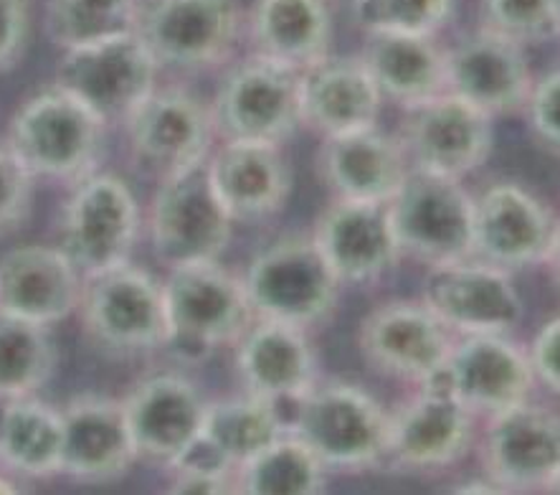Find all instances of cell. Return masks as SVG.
I'll use <instances>...</instances> for the list:
<instances>
[{"mask_svg":"<svg viewBox=\"0 0 560 495\" xmlns=\"http://www.w3.org/2000/svg\"><path fill=\"white\" fill-rule=\"evenodd\" d=\"M138 0H49L46 36L61 51L104 42L135 31Z\"/></svg>","mask_w":560,"mask_h":495,"instance_id":"obj_35","label":"cell"},{"mask_svg":"<svg viewBox=\"0 0 560 495\" xmlns=\"http://www.w3.org/2000/svg\"><path fill=\"white\" fill-rule=\"evenodd\" d=\"M479 460L502 493L558 491L560 422L548 406L525 402L485 419Z\"/></svg>","mask_w":560,"mask_h":495,"instance_id":"obj_15","label":"cell"},{"mask_svg":"<svg viewBox=\"0 0 560 495\" xmlns=\"http://www.w3.org/2000/svg\"><path fill=\"white\" fill-rule=\"evenodd\" d=\"M163 292L171 331L165 350L183 361L236 346L256 321L244 279L221 260L167 269Z\"/></svg>","mask_w":560,"mask_h":495,"instance_id":"obj_3","label":"cell"},{"mask_svg":"<svg viewBox=\"0 0 560 495\" xmlns=\"http://www.w3.org/2000/svg\"><path fill=\"white\" fill-rule=\"evenodd\" d=\"M61 475L84 485H107L140 462L122 399L100 391L71 396L61 410Z\"/></svg>","mask_w":560,"mask_h":495,"instance_id":"obj_19","label":"cell"},{"mask_svg":"<svg viewBox=\"0 0 560 495\" xmlns=\"http://www.w3.org/2000/svg\"><path fill=\"white\" fill-rule=\"evenodd\" d=\"M396 138L416 171L464 181L492 158L494 119L444 92L427 105L406 110Z\"/></svg>","mask_w":560,"mask_h":495,"instance_id":"obj_14","label":"cell"},{"mask_svg":"<svg viewBox=\"0 0 560 495\" xmlns=\"http://www.w3.org/2000/svg\"><path fill=\"white\" fill-rule=\"evenodd\" d=\"M363 59L378 87L383 102L413 110L450 92L446 46L439 36L416 34H363Z\"/></svg>","mask_w":560,"mask_h":495,"instance_id":"obj_29","label":"cell"},{"mask_svg":"<svg viewBox=\"0 0 560 495\" xmlns=\"http://www.w3.org/2000/svg\"><path fill=\"white\" fill-rule=\"evenodd\" d=\"M36 179L8 146L0 148V239L26 227L34 211Z\"/></svg>","mask_w":560,"mask_h":495,"instance_id":"obj_38","label":"cell"},{"mask_svg":"<svg viewBox=\"0 0 560 495\" xmlns=\"http://www.w3.org/2000/svg\"><path fill=\"white\" fill-rule=\"evenodd\" d=\"M135 34L160 71L206 74L226 69L246 38L242 0H138Z\"/></svg>","mask_w":560,"mask_h":495,"instance_id":"obj_2","label":"cell"},{"mask_svg":"<svg viewBox=\"0 0 560 495\" xmlns=\"http://www.w3.org/2000/svg\"><path fill=\"white\" fill-rule=\"evenodd\" d=\"M363 34L439 36L457 15V0H350Z\"/></svg>","mask_w":560,"mask_h":495,"instance_id":"obj_36","label":"cell"},{"mask_svg":"<svg viewBox=\"0 0 560 495\" xmlns=\"http://www.w3.org/2000/svg\"><path fill=\"white\" fill-rule=\"evenodd\" d=\"M292 433L340 473L381 468L388 445V410L348 381L312 387L292 410Z\"/></svg>","mask_w":560,"mask_h":495,"instance_id":"obj_5","label":"cell"},{"mask_svg":"<svg viewBox=\"0 0 560 495\" xmlns=\"http://www.w3.org/2000/svg\"><path fill=\"white\" fill-rule=\"evenodd\" d=\"M530 361L533 377L538 384L558 394L560 391V321L550 318L542 329L535 333L530 348L525 350Z\"/></svg>","mask_w":560,"mask_h":495,"instance_id":"obj_41","label":"cell"},{"mask_svg":"<svg viewBox=\"0 0 560 495\" xmlns=\"http://www.w3.org/2000/svg\"><path fill=\"white\" fill-rule=\"evenodd\" d=\"M15 493H23V491L15 485L13 477L0 475V495H15Z\"/></svg>","mask_w":560,"mask_h":495,"instance_id":"obj_43","label":"cell"},{"mask_svg":"<svg viewBox=\"0 0 560 495\" xmlns=\"http://www.w3.org/2000/svg\"><path fill=\"white\" fill-rule=\"evenodd\" d=\"M454 493H502V491L485 477V481H469L467 485H459V488H454Z\"/></svg>","mask_w":560,"mask_h":495,"instance_id":"obj_42","label":"cell"},{"mask_svg":"<svg viewBox=\"0 0 560 495\" xmlns=\"http://www.w3.org/2000/svg\"><path fill=\"white\" fill-rule=\"evenodd\" d=\"M292 429V414L284 406L271 404L242 391L238 396H223L208 402L201 437L211 442L231 465L238 468L261 447Z\"/></svg>","mask_w":560,"mask_h":495,"instance_id":"obj_32","label":"cell"},{"mask_svg":"<svg viewBox=\"0 0 560 495\" xmlns=\"http://www.w3.org/2000/svg\"><path fill=\"white\" fill-rule=\"evenodd\" d=\"M421 302L454 335H508L525 315L512 273L479 260L429 269Z\"/></svg>","mask_w":560,"mask_h":495,"instance_id":"obj_18","label":"cell"},{"mask_svg":"<svg viewBox=\"0 0 560 495\" xmlns=\"http://www.w3.org/2000/svg\"><path fill=\"white\" fill-rule=\"evenodd\" d=\"M61 410L44 399H11L0 433V470L23 481H51L61 475Z\"/></svg>","mask_w":560,"mask_h":495,"instance_id":"obj_31","label":"cell"},{"mask_svg":"<svg viewBox=\"0 0 560 495\" xmlns=\"http://www.w3.org/2000/svg\"><path fill=\"white\" fill-rule=\"evenodd\" d=\"M413 389L411 399L388 412L383 465L404 473H442L475 447L477 417L452 394L444 369Z\"/></svg>","mask_w":560,"mask_h":495,"instance_id":"obj_11","label":"cell"},{"mask_svg":"<svg viewBox=\"0 0 560 495\" xmlns=\"http://www.w3.org/2000/svg\"><path fill=\"white\" fill-rule=\"evenodd\" d=\"M77 313L86 338L109 356H148L171 341L163 279L132 262L86 277Z\"/></svg>","mask_w":560,"mask_h":495,"instance_id":"obj_8","label":"cell"},{"mask_svg":"<svg viewBox=\"0 0 560 495\" xmlns=\"http://www.w3.org/2000/svg\"><path fill=\"white\" fill-rule=\"evenodd\" d=\"M234 348L244 391L284 406L290 414L319 381V358L310 333L294 325L254 321Z\"/></svg>","mask_w":560,"mask_h":495,"instance_id":"obj_26","label":"cell"},{"mask_svg":"<svg viewBox=\"0 0 560 495\" xmlns=\"http://www.w3.org/2000/svg\"><path fill=\"white\" fill-rule=\"evenodd\" d=\"M310 237L340 285H375L401 262L388 204L332 198Z\"/></svg>","mask_w":560,"mask_h":495,"instance_id":"obj_24","label":"cell"},{"mask_svg":"<svg viewBox=\"0 0 560 495\" xmlns=\"http://www.w3.org/2000/svg\"><path fill=\"white\" fill-rule=\"evenodd\" d=\"M479 28L520 46L558 38L560 0H479Z\"/></svg>","mask_w":560,"mask_h":495,"instance_id":"obj_37","label":"cell"},{"mask_svg":"<svg viewBox=\"0 0 560 495\" xmlns=\"http://www.w3.org/2000/svg\"><path fill=\"white\" fill-rule=\"evenodd\" d=\"M525 115L535 138L558 153L560 146V71L550 69L548 74L535 79L530 97L525 102Z\"/></svg>","mask_w":560,"mask_h":495,"instance_id":"obj_39","label":"cell"},{"mask_svg":"<svg viewBox=\"0 0 560 495\" xmlns=\"http://www.w3.org/2000/svg\"><path fill=\"white\" fill-rule=\"evenodd\" d=\"M148 234L155 260L165 269L215 262L226 254L234 221L215 196L206 163L158 183Z\"/></svg>","mask_w":560,"mask_h":495,"instance_id":"obj_12","label":"cell"},{"mask_svg":"<svg viewBox=\"0 0 560 495\" xmlns=\"http://www.w3.org/2000/svg\"><path fill=\"white\" fill-rule=\"evenodd\" d=\"M388 219L401 260L434 269L475 257V196L462 181L411 168Z\"/></svg>","mask_w":560,"mask_h":495,"instance_id":"obj_4","label":"cell"},{"mask_svg":"<svg viewBox=\"0 0 560 495\" xmlns=\"http://www.w3.org/2000/svg\"><path fill=\"white\" fill-rule=\"evenodd\" d=\"M558 223L546 204L517 183H494L475 196V257L508 273L556 257Z\"/></svg>","mask_w":560,"mask_h":495,"instance_id":"obj_17","label":"cell"},{"mask_svg":"<svg viewBox=\"0 0 560 495\" xmlns=\"http://www.w3.org/2000/svg\"><path fill=\"white\" fill-rule=\"evenodd\" d=\"M383 97L360 56H325L300 71V123L319 140L381 125Z\"/></svg>","mask_w":560,"mask_h":495,"instance_id":"obj_28","label":"cell"},{"mask_svg":"<svg viewBox=\"0 0 560 495\" xmlns=\"http://www.w3.org/2000/svg\"><path fill=\"white\" fill-rule=\"evenodd\" d=\"M84 277L59 244H23L0 254V310L44 325L77 313Z\"/></svg>","mask_w":560,"mask_h":495,"instance_id":"obj_27","label":"cell"},{"mask_svg":"<svg viewBox=\"0 0 560 495\" xmlns=\"http://www.w3.org/2000/svg\"><path fill=\"white\" fill-rule=\"evenodd\" d=\"M140 234L142 209L122 175L97 171L71 186L59 217V246L84 279L132 262Z\"/></svg>","mask_w":560,"mask_h":495,"instance_id":"obj_9","label":"cell"},{"mask_svg":"<svg viewBox=\"0 0 560 495\" xmlns=\"http://www.w3.org/2000/svg\"><path fill=\"white\" fill-rule=\"evenodd\" d=\"M452 394L479 419L530 402L535 381L525 348L508 335H457L444 364Z\"/></svg>","mask_w":560,"mask_h":495,"instance_id":"obj_20","label":"cell"},{"mask_svg":"<svg viewBox=\"0 0 560 495\" xmlns=\"http://www.w3.org/2000/svg\"><path fill=\"white\" fill-rule=\"evenodd\" d=\"M61 350L54 325L0 310V396H34L51 384Z\"/></svg>","mask_w":560,"mask_h":495,"instance_id":"obj_34","label":"cell"},{"mask_svg":"<svg viewBox=\"0 0 560 495\" xmlns=\"http://www.w3.org/2000/svg\"><path fill=\"white\" fill-rule=\"evenodd\" d=\"M208 179L229 219L259 227L287 209L294 173L282 146L221 140L206 161Z\"/></svg>","mask_w":560,"mask_h":495,"instance_id":"obj_23","label":"cell"},{"mask_svg":"<svg viewBox=\"0 0 560 495\" xmlns=\"http://www.w3.org/2000/svg\"><path fill=\"white\" fill-rule=\"evenodd\" d=\"M5 146L34 179L77 186L102 171L109 148V125L59 84L23 100L11 115Z\"/></svg>","mask_w":560,"mask_h":495,"instance_id":"obj_1","label":"cell"},{"mask_svg":"<svg viewBox=\"0 0 560 495\" xmlns=\"http://www.w3.org/2000/svg\"><path fill=\"white\" fill-rule=\"evenodd\" d=\"M315 171L332 198L388 204L406 181L411 163L401 140L373 125L323 138Z\"/></svg>","mask_w":560,"mask_h":495,"instance_id":"obj_25","label":"cell"},{"mask_svg":"<svg viewBox=\"0 0 560 495\" xmlns=\"http://www.w3.org/2000/svg\"><path fill=\"white\" fill-rule=\"evenodd\" d=\"M135 450L142 462L167 470L201 433L208 399L180 371H158L122 399Z\"/></svg>","mask_w":560,"mask_h":495,"instance_id":"obj_21","label":"cell"},{"mask_svg":"<svg viewBox=\"0 0 560 495\" xmlns=\"http://www.w3.org/2000/svg\"><path fill=\"white\" fill-rule=\"evenodd\" d=\"M34 0H0V74L19 67L31 38Z\"/></svg>","mask_w":560,"mask_h":495,"instance_id":"obj_40","label":"cell"},{"mask_svg":"<svg viewBox=\"0 0 560 495\" xmlns=\"http://www.w3.org/2000/svg\"><path fill=\"white\" fill-rule=\"evenodd\" d=\"M252 54L305 71L332 49L330 0H254L246 13Z\"/></svg>","mask_w":560,"mask_h":495,"instance_id":"obj_30","label":"cell"},{"mask_svg":"<svg viewBox=\"0 0 560 495\" xmlns=\"http://www.w3.org/2000/svg\"><path fill=\"white\" fill-rule=\"evenodd\" d=\"M454 335L421 300H390L373 308L358 329V350L368 369L419 387L444 369Z\"/></svg>","mask_w":560,"mask_h":495,"instance_id":"obj_16","label":"cell"},{"mask_svg":"<svg viewBox=\"0 0 560 495\" xmlns=\"http://www.w3.org/2000/svg\"><path fill=\"white\" fill-rule=\"evenodd\" d=\"M219 140L282 146L300 130V71L249 54L223 69L208 102Z\"/></svg>","mask_w":560,"mask_h":495,"instance_id":"obj_10","label":"cell"},{"mask_svg":"<svg viewBox=\"0 0 560 495\" xmlns=\"http://www.w3.org/2000/svg\"><path fill=\"white\" fill-rule=\"evenodd\" d=\"M160 67L135 31L61 51L54 84L74 94L104 123L122 125L160 82Z\"/></svg>","mask_w":560,"mask_h":495,"instance_id":"obj_13","label":"cell"},{"mask_svg":"<svg viewBox=\"0 0 560 495\" xmlns=\"http://www.w3.org/2000/svg\"><path fill=\"white\" fill-rule=\"evenodd\" d=\"M122 130L135 173L155 186L206 163L219 140L208 102L180 82H158Z\"/></svg>","mask_w":560,"mask_h":495,"instance_id":"obj_6","label":"cell"},{"mask_svg":"<svg viewBox=\"0 0 560 495\" xmlns=\"http://www.w3.org/2000/svg\"><path fill=\"white\" fill-rule=\"evenodd\" d=\"M327 473L323 460L290 429L236 468L234 493L319 495L327 491Z\"/></svg>","mask_w":560,"mask_h":495,"instance_id":"obj_33","label":"cell"},{"mask_svg":"<svg viewBox=\"0 0 560 495\" xmlns=\"http://www.w3.org/2000/svg\"><path fill=\"white\" fill-rule=\"evenodd\" d=\"M8 404H11V399L8 396H0V433H3V419H5V410Z\"/></svg>","mask_w":560,"mask_h":495,"instance_id":"obj_44","label":"cell"},{"mask_svg":"<svg viewBox=\"0 0 560 495\" xmlns=\"http://www.w3.org/2000/svg\"><path fill=\"white\" fill-rule=\"evenodd\" d=\"M446 79L452 94L492 119L520 115L535 84L525 46L485 28L446 46Z\"/></svg>","mask_w":560,"mask_h":495,"instance_id":"obj_22","label":"cell"},{"mask_svg":"<svg viewBox=\"0 0 560 495\" xmlns=\"http://www.w3.org/2000/svg\"><path fill=\"white\" fill-rule=\"evenodd\" d=\"M242 279L256 321L307 333L332 321L340 302V279L312 237H284L264 246Z\"/></svg>","mask_w":560,"mask_h":495,"instance_id":"obj_7","label":"cell"}]
</instances>
